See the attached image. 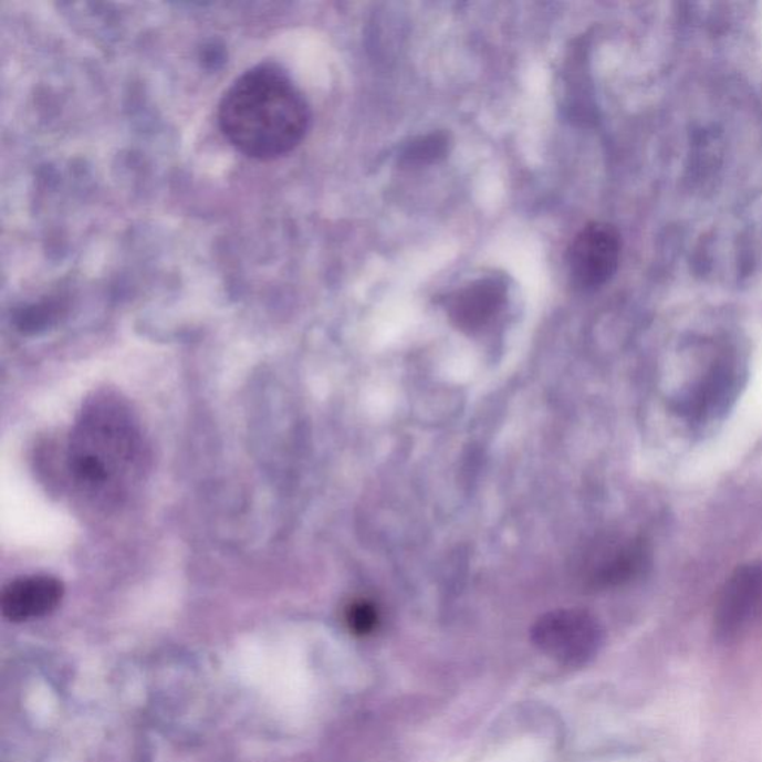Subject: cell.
<instances>
[{"instance_id":"obj_2","label":"cell","mask_w":762,"mask_h":762,"mask_svg":"<svg viewBox=\"0 0 762 762\" xmlns=\"http://www.w3.org/2000/svg\"><path fill=\"white\" fill-rule=\"evenodd\" d=\"M132 449L133 434L123 417L118 413L97 411L77 434L73 455L76 476L83 483L105 484Z\"/></svg>"},{"instance_id":"obj_9","label":"cell","mask_w":762,"mask_h":762,"mask_svg":"<svg viewBox=\"0 0 762 762\" xmlns=\"http://www.w3.org/2000/svg\"><path fill=\"white\" fill-rule=\"evenodd\" d=\"M450 146L451 140L447 133L434 132L413 139L403 149L400 157L407 165H430L445 158L449 154Z\"/></svg>"},{"instance_id":"obj_1","label":"cell","mask_w":762,"mask_h":762,"mask_svg":"<svg viewBox=\"0 0 762 762\" xmlns=\"http://www.w3.org/2000/svg\"><path fill=\"white\" fill-rule=\"evenodd\" d=\"M218 119L223 136L237 150L270 161L290 154L307 135L310 107L282 69L260 64L227 90Z\"/></svg>"},{"instance_id":"obj_7","label":"cell","mask_w":762,"mask_h":762,"mask_svg":"<svg viewBox=\"0 0 762 762\" xmlns=\"http://www.w3.org/2000/svg\"><path fill=\"white\" fill-rule=\"evenodd\" d=\"M63 593L62 581L54 576H24L7 585L0 597V606L11 622H25L58 608Z\"/></svg>"},{"instance_id":"obj_6","label":"cell","mask_w":762,"mask_h":762,"mask_svg":"<svg viewBox=\"0 0 762 762\" xmlns=\"http://www.w3.org/2000/svg\"><path fill=\"white\" fill-rule=\"evenodd\" d=\"M507 303V285L501 278H481L455 291L447 299L451 322L464 333H477L501 313Z\"/></svg>"},{"instance_id":"obj_5","label":"cell","mask_w":762,"mask_h":762,"mask_svg":"<svg viewBox=\"0 0 762 762\" xmlns=\"http://www.w3.org/2000/svg\"><path fill=\"white\" fill-rule=\"evenodd\" d=\"M622 237L605 222L588 223L575 237L567 253L571 278L581 290H597L608 283L618 269Z\"/></svg>"},{"instance_id":"obj_10","label":"cell","mask_w":762,"mask_h":762,"mask_svg":"<svg viewBox=\"0 0 762 762\" xmlns=\"http://www.w3.org/2000/svg\"><path fill=\"white\" fill-rule=\"evenodd\" d=\"M376 610L367 604H356L348 610V624L357 633H367L376 626Z\"/></svg>"},{"instance_id":"obj_4","label":"cell","mask_w":762,"mask_h":762,"mask_svg":"<svg viewBox=\"0 0 762 762\" xmlns=\"http://www.w3.org/2000/svg\"><path fill=\"white\" fill-rule=\"evenodd\" d=\"M533 637L550 657L580 666L596 656L602 645V627L584 610L560 609L537 622Z\"/></svg>"},{"instance_id":"obj_8","label":"cell","mask_w":762,"mask_h":762,"mask_svg":"<svg viewBox=\"0 0 762 762\" xmlns=\"http://www.w3.org/2000/svg\"><path fill=\"white\" fill-rule=\"evenodd\" d=\"M649 553L639 541L610 542L589 554L585 572L596 587H615L647 570Z\"/></svg>"},{"instance_id":"obj_3","label":"cell","mask_w":762,"mask_h":762,"mask_svg":"<svg viewBox=\"0 0 762 762\" xmlns=\"http://www.w3.org/2000/svg\"><path fill=\"white\" fill-rule=\"evenodd\" d=\"M762 626V560L738 567L719 592L713 633L719 644L747 639Z\"/></svg>"}]
</instances>
